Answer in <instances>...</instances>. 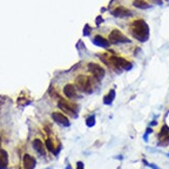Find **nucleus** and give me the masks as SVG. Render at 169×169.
Returning <instances> with one entry per match:
<instances>
[{
  "mask_svg": "<svg viewBox=\"0 0 169 169\" xmlns=\"http://www.w3.org/2000/svg\"><path fill=\"white\" fill-rule=\"evenodd\" d=\"M96 21H97V24H100V23H102V18L101 17H97V19Z\"/></svg>",
  "mask_w": 169,
  "mask_h": 169,
  "instance_id": "4be33fe9",
  "label": "nucleus"
},
{
  "mask_svg": "<svg viewBox=\"0 0 169 169\" xmlns=\"http://www.w3.org/2000/svg\"><path fill=\"white\" fill-rule=\"evenodd\" d=\"M166 156H167V157H169V154H166Z\"/></svg>",
  "mask_w": 169,
  "mask_h": 169,
  "instance_id": "b1692460",
  "label": "nucleus"
},
{
  "mask_svg": "<svg viewBox=\"0 0 169 169\" xmlns=\"http://www.w3.org/2000/svg\"><path fill=\"white\" fill-rule=\"evenodd\" d=\"M58 107H59L63 112L68 113V114H70V115L76 116V113H77L76 107L73 106L70 103H68L67 101H64V100H60V101L58 102Z\"/></svg>",
  "mask_w": 169,
  "mask_h": 169,
  "instance_id": "423d86ee",
  "label": "nucleus"
},
{
  "mask_svg": "<svg viewBox=\"0 0 169 169\" xmlns=\"http://www.w3.org/2000/svg\"><path fill=\"white\" fill-rule=\"evenodd\" d=\"M143 162H144V164H145V165H147V166H149V168H152V169H160L159 167H158L157 165H155V164H150V163H147V162H146V161H145V160L143 161Z\"/></svg>",
  "mask_w": 169,
  "mask_h": 169,
  "instance_id": "6ab92c4d",
  "label": "nucleus"
},
{
  "mask_svg": "<svg viewBox=\"0 0 169 169\" xmlns=\"http://www.w3.org/2000/svg\"><path fill=\"white\" fill-rule=\"evenodd\" d=\"M90 31H91V28L89 27L88 25H86L85 29H84V35H89V34H90Z\"/></svg>",
  "mask_w": 169,
  "mask_h": 169,
  "instance_id": "aec40b11",
  "label": "nucleus"
},
{
  "mask_svg": "<svg viewBox=\"0 0 169 169\" xmlns=\"http://www.w3.org/2000/svg\"><path fill=\"white\" fill-rule=\"evenodd\" d=\"M76 86L78 87V89L82 90L84 92H87V94H90L94 89V84H92V80L91 78L86 77V76H78L76 78Z\"/></svg>",
  "mask_w": 169,
  "mask_h": 169,
  "instance_id": "f03ea898",
  "label": "nucleus"
},
{
  "mask_svg": "<svg viewBox=\"0 0 169 169\" xmlns=\"http://www.w3.org/2000/svg\"><path fill=\"white\" fill-rule=\"evenodd\" d=\"M112 15L117 18H126V17H130V16H132V12L130 9H126V7H123V6H118L112 12Z\"/></svg>",
  "mask_w": 169,
  "mask_h": 169,
  "instance_id": "1a4fd4ad",
  "label": "nucleus"
},
{
  "mask_svg": "<svg viewBox=\"0 0 169 169\" xmlns=\"http://www.w3.org/2000/svg\"><path fill=\"white\" fill-rule=\"evenodd\" d=\"M94 123H96V117H94V115L89 116V117L86 119V125H87V127H94Z\"/></svg>",
  "mask_w": 169,
  "mask_h": 169,
  "instance_id": "f3484780",
  "label": "nucleus"
},
{
  "mask_svg": "<svg viewBox=\"0 0 169 169\" xmlns=\"http://www.w3.org/2000/svg\"><path fill=\"white\" fill-rule=\"evenodd\" d=\"M9 165V155L4 149H0V169H6Z\"/></svg>",
  "mask_w": 169,
  "mask_h": 169,
  "instance_id": "ddd939ff",
  "label": "nucleus"
},
{
  "mask_svg": "<svg viewBox=\"0 0 169 169\" xmlns=\"http://www.w3.org/2000/svg\"><path fill=\"white\" fill-rule=\"evenodd\" d=\"M109 42L111 44H125L130 43V39H128L123 32H120L118 29H113L109 34Z\"/></svg>",
  "mask_w": 169,
  "mask_h": 169,
  "instance_id": "7ed1b4c3",
  "label": "nucleus"
},
{
  "mask_svg": "<svg viewBox=\"0 0 169 169\" xmlns=\"http://www.w3.org/2000/svg\"><path fill=\"white\" fill-rule=\"evenodd\" d=\"M133 5L135 7H137V9H146L150 7V5L146 1H144V0H135L133 2Z\"/></svg>",
  "mask_w": 169,
  "mask_h": 169,
  "instance_id": "dca6fc26",
  "label": "nucleus"
},
{
  "mask_svg": "<svg viewBox=\"0 0 169 169\" xmlns=\"http://www.w3.org/2000/svg\"><path fill=\"white\" fill-rule=\"evenodd\" d=\"M152 129H147V130H146V133H145V135H144V140L145 141H147V135L152 133Z\"/></svg>",
  "mask_w": 169,
  "mask_h": 169,
  "instance_id": "412c9836",
  "label": "nucleus"
},
{
  "mask_svg": "<svg viewBox=\"0 0 169 169\" xmlns=\"http://www.w3.org/2000/svg\"><path fill=\"white\" fill-rule=\"evenodd\" d=\"M110 61L112 62V64L114 65V67L121 68V70L129 71L132 68V64L128 61V60H126L125 58H121L118 56H111Z\"/></svg>",
  "mask_w": 169,
  "mask_h": 169,
  "instance_id": "39448f33",
  "label": "nucleus"
},
{
  "mask_svg": "<svg viewBox=\"0 0 169 169\" xmlns=\"http://www.w3.org/2000/svg\"><path fill=\"white\" fill-rule=\"evenodd\" d=\"M92 42L96 46L101 47V48H108L110 46V42L105 38H103L102 35H96L92 39Z\"/></svg>",
  "mask_w": 169,
  "mask_h": 169,
  "instance_id": "f8f14e48",
  "label": "nucleus"
},
{
  "mask_svg": "<svg viewBox=\"0 0 169 169\" xmlns=\"http://www.w3.org/2000/svg\"><path fill=\"white\" fill-rule=\"evenodd\" d=\"M52 118L54 119V121H56L58 125H60V126H63V127L70 126V120L68 119V117L60 112H53L52 113Z\"/></svg>",
  "mask_w": 169,
  "mask_h": 169,
  "instance_id": "6e6552de",
  "label": "nucleus"
},
{
  "mask_svg": "<svg viewBox=\"0 0 169 169\" xmlns=\"http://www.w3.org/2000/svg\"><path fill=\"white\" fill-rule=\"evenodd\" d=\"M87 68L97 80L101 81L105 77V70L96 62H89L88 65H87Z\"/></svg>",
  "mask_w": 169,
  "mask_h": 169,
  "instance_id": "20e7f679",
  "label": "nucleus"
},
{
  "mask_svg": "<svg viewBox=\"0 0 169 169\" xmlns=\"http://www.w3.org/2000/svg\"><path fill=\"white\" fill-rule=\"evenodd\" d=\"M46 146L50 152H54V144H53V141H52L51 139H47L46 140Z\"/></svg>",
  "mask_w": 169,
  "mask_h": 169,
  "instance_id": "a211bd4d",
  "label": "nucleus"
},
{
  "mask_svg": "<svg viewBox=\"0 0 169 169\" xmlns=\"http://www.w3.org/2000/svg\"><path fill=\"white\" fill-rule=\"evenodd\" d=\"M114 97H115V90L114 89H111V90L104 97V100H103V101H104V104L105 105H111L113 100H114Z\"/></svg>",
  "mask_w": 169,
  "mask_h": 169,
  "instance_id": "2eb2a0df",
  "label": "nucleus"
},
{
  "mask_svg": "<svg viewBox=\"0 0 169 169\" xmlns=\"http://www.w3.org/2000/svg\"><path fill=\"white\" fill-rule=\"evenodd\" d=\"M130 31L133 38H135L137 41L142 42V43L146 42L149 38V27L147 23L142 19L134 21L131 24Z\"/></svg>",
  "mask_w": 169,
  "mask_h": 169,
  "instance_id": "f257e3e1",
  "label": "nucleus"
},
{
  "mask_svg": "<svg viewBox=\"0 0 169 169\" xmlns=\"http://www.w3.org/2000/svg\"><path fill=\"white\" fill-rule=\"evenodd\" d=\"M23 164H24L25 169H34L36 165V161L32 156L26 154L23 158Z\"/></svg>",
  "mask_w": 169,
  "mask_h": 169,
  "instance_id": "9d476101",
  "label": "nucleus"
},
{
  "mask_svg": "<svg viewBox=\"0 0 169 169\" xmlns=\"http://www.w3.org/2000/svg\"><path fill=\"white\" fill-rule=\"evenodd\" d=\"M158 137H159V141L161 145L169 144V127L167 125H163Z\"/></svg>",
  "mask_w": 169,
  "mask_h": 169,
  "instance_id": "0eeeda50",
  "label": "nucleus"
},
{
  "mask_svg": "<svg viewBox=\"0 0 169 169\" xmlns=\"http://www.w3.org/2000/svg\"><path fill=\"white\" fill-rule=\"evenodd\" d=\"M156 125H157V121H156V120H154L152 123H150V126H156Z\"/></svg>",
  "mask_w": 169,
  "mask_h": 169,
  "instance_id": "5701e85b",
  "label": "nucleus"
},
{
  "mask_svg": "<svg viewBox=\"0 0 169 169\" xmlns=\"http://www.w3.org/2000/svg\"><path fill=\"white\" fill-rule=\"evenodd\" d=\"M0 145H1V141H0Z\"/></svg>",
  "mask_w": 169,
  "mask_h": 169,
  "instance_id": "393cba45",
  "label": "nucleus"
},
{
  "mask_svg": "<svg viewBox=\"0 0 169 169\" xmlns=\"http://www.w3.org/2000/svg\"><path fill=\"white\" fill-rule=\"evenodd\" d=\"M63 92L68 99H74L77 97V88L73 84H67L63 88Z\"/></svg>",
  "mask_w": 169,
  "mask_h": 169,
  "instance_id": "9b49d317",
  "label": "nucleus"
},
{
  "mask_svg": "<svg viewBox=\"0 0 169 169\" xmlns=\"http://www.w3.org/2000/svg\"><path fill=\"white\" fill-rule=\"evenodd\" d=\"M32 146H33V149L36 150V152H38V154H39L41 156H45V154H46V152H45V146H44L43 142L39 140V139H35V140H33Z\"/></svg>",
  "mask_w": 169,
  "mask_h": 169,
  "instance_id": "4468645a",
  "label": "nucleus"
}]
</instances>
